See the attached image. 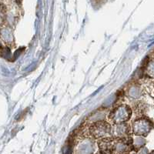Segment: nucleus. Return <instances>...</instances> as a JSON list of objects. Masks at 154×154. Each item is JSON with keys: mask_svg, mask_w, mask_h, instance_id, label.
<instances>
[{"mask_svg": "<svg viewBox=\"0 0 154 154\" xmlns=\"http://www.w3.org/2000/svg\"><path fill=\"white\" fill-rule=\"evenodd\" d=\"M103 154H105V153H103Z\"/></svg>", "mask_w": 154, "mask_h": 154, "instance_id": "6", "label": "nucleus"}, {"mask_svg": "<svg viewBox=\"0 0 154 154\" xmlns=\"http://www.w3.org/2000/svg\"><path fill=\"white\" fill-rule=\"evenodd\" d=\"M92 136L95 138H100L106 136L107 134L112 133V127L109 124L105 122H96L93 124L89 129Z\"/></svg>", "mask_w": 154, "mask_h": 154, "instance_id": "2", "label": "nucleus"}, {"mask_svg": "<svg viewBox=\"0 0 154 154\" xmlns=\"http://www.w3.org/2000/svg\"><path fill=\"white\" fill-rule=\"evenodd\" d=\"M130 115L131 111L129 107L126 106H120L110 113V119L116 123V125L123 124L124 122L128 120V118L130 117Z\"/></svg>", "mask_w": 154, "mask_h": 154, "instance_id": "1", "label": "nucleus"}, {"mask_svg": "<svg viewBox=\"0 0 154 154\" xmlns=\"http://www.w3.org/2000/svg\"><path fill=\"white\" fill-rule=\"evenodd\" d=\"M138 123L141 126H140L137 123V130H135V133L137 134L142 135L144 134V133H149L150 129L152 128V123L149 120H146V119H140V120L138 121Z\"/></svg>", "mask_w": 154, "mask_h": 154, "instance_id": "3", "label": "nucleus"}, {"mask_svg": "<svg viewBox=\"0 0 154 154\" xmlns=\"http://www.w3.org/2000/svg\"><path fill=\"white\" fill-rule=\"evenodd\" d=\"M92 143L89 140H83L81 143V145L77 149V154H92L93 151V146H92Z\"/></svg>", "mask_w": 154, "mask_h": 154, "instance_id": "4", "label": "nucleus"}, {"mask_svg": "<svg viewBox=\"0 0 154 154\" xmlns=\"http://www.w3.org/2000/svg\"><path fill=\"white\" fill-rule=\"evenodd\" d=\"M149 73L152 77H154V60L150 62V64L149 66Z\"/></svg>", "mask_w": 154, "mask_h": 154, "instance_id": "5", "label": "nucleus"}]
</instances>
